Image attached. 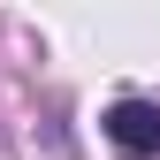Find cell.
<instances>
[{"mask_svg": "<svg viewBox=\"0 0 160 160\" xmlns=\"http://www.w3.org/2000/svg\"><path fill=\"white\" fill-rule=\"evenodd\" d=\"M107 145L130 152V160H152V152H160V107H152V99H122V107H107Z\"/></svg>", "mask_w": 160, "mask_h": 160, "instance_id": "obj_1", "label": "cell"}]
</instances>
